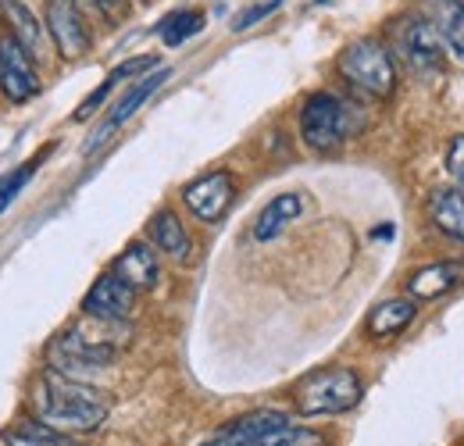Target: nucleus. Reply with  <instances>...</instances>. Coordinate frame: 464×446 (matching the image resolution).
<instances>
[{"label":"nucleus","instance_id":"nucleus-18","mask_svg":"<svg viewBox=\"0 0 464 446\" xmlns=\"http://www.w3.org/2000/svg\"><path fill=\"white\" fill-rule=\"evenodd\" d=\"M429 215L440 232L464 243V193L461 189H436L429 200Z\"/></svg>","mask_w":464,"mask_h":446},{"label":"nucleus","instance_id":"nucleus-22","mask_svg":"<svg viewBox=\"0 0 464 446\" xmlns=\"http://www.w3.org/2000/svg\"><path fill=\"white\" fill-rule=\"evenodd\" d=\"M4 443L7 446H68L61 432L47 429V425H40V422H22L14 432L4 436Z\"/></svg>","mask_w":464,"mask_h":446},{"label":"nucleus","instance_id":"nucleus-25","mask_svg":"<svg viewBox=\"0 0 464 446\" xmlns=\"http://www.w3.org/2000/svg\"><path fill=\"white\" fill-rule=\"evenodd\" d=\"M279 4H283V0H261V4H250V7H243V11L232 18V33H243V29L257 25L261 18H268L272 11H279Z\"/></svg>","mask_w":464,"mask_h":446},{"label":"nucleus","instance_id":"nucleus-7","mask_svg":"<svg viewBox=\"0 0 464 446\" xmlns=\"http://www.w3.org/2000/svg\"><path fill=\"white\" fill-rule=\"evenodd\" d=\"M54 47L61 51V57L75 61L90 51V33L82 22V11L75 0H47V18H44Z\"/></svg>","mask_w":464,"mask_h":446},{"label":"nucleus","instance_id":"nucleus-8","mask_svg":"<svg viewBox=\"0 0 464 446\" xmlns=\"http://www.w3.org/2000/svg\"><path fill=\"white\" fill-rule=\"evenodd\" d=\"M232 197H236V182H232L229 171H211V175H204L182 189V204L200 222H218L229 211Z\"/></svg>","mask_w":464,"mask_h":446},{"label":"nucleus","instance_id":"nucleus-27","mask_svg":"<svg viewBox=\"0 0 464 446\" xmlns=\"http://www.w3.org/2000/svg\"><path fill=\"white\" fill-rule=\"evenodd\" d=\"M79 7H93V11H104V0H75Z\"/></svg>","mask_w":464,"mask_h":446},{"label":"nucleus","instance_id":"nucleus-15","mask_svg":"<svg viewBox=\"0 0 464 446\" xmlns=\"http://www.w3.org/2000/svg\"><path fill=\"white\" fill-rule=\"evenodd\" d=\"M300 215H304V197H300V193H279L276 200H268V204L261 208V215H257V222H254V239H257V243L276 239V236L290 222H296Z\"/></svg>","mask_w":464,"mask_h":446},{"label":"nucleus","instance_id":"nucleus-23","mask_svg":"<svg viewBox=\"0 0 464 446\" xmlns=\"http://www.w3.org/2000/svg\"><path fill=\"white\" fill-rule=\"evenodd\" d=\"M40 165V158H33V161H25V165H18L14 171H7L4 179H0V215L7 211V204L25 189V182L33 179V171Z\"/></svg>","mask_w":464,"mask_h":446},{"label":"nucleus","instance_id":"nucleus-24","mask_svg":"<svg viewBox=\"0 0 464 446\" xmlns=\"http://www.w3.org/2000/svg\"><path fill=\"white\" fill-rule=\"evenodd\" d=\"M257 446H322V440H318V432H311V429H293V422H290V425L268 432Z\"/></svg>","mask_w":464,"mask_h":446},{"label":"nucleus","instance_id":"nucleus-21","mask_svg":"<svg viewBox=\"0 0 464 446\" xmlns=\"http://www.w3.org/2000/svg\"><path fill=\"white\" fill-rule=\"evenodd\" d=\"M200 29H204V15H200V11H175V15H169V18L158 25V33H161V40H165L169 47L186 44V40L197 36Z\"/></svg>","mask_w":464,"mask_h":446},{"label":"nucleus","instance_id":"nucleus-11","mask_svg":"<svg viewBox=\"0 0 464 446\" xmlns=\"http://www.w3.org/2000/svg\"><path fill=\"white\" fill-rule=\"evenodd\" d=\"M132 304H136V289L125 286L115 272H108V276H101V279L93 282L90 293L82 296V315L125 322V318L132 315Z\"/></svg>","mask_w":464,"mask_h":446},{"label":"nucleus","instance_id":"nucleus-1","mask_svg":"<svg viewBox=\"0 0 464 446\" xmlns=\"http://www.w3.org/2000/svg\"><path fill=\"white\" fill-rule=\"evenodd\" d=\"M33 418L61 436L93 432L108 418V396L93 390L90 383L68 379L54 368H47L33 386Z\"/></svg>","mask_w":464,"mask_h":446},{"label":"nucleus","instance_id":"nucleus-12","mask_svg":"<svg viewBox=\"0 0 464 446\" xmlns=\"http://www.w3.org/2000/svg\"><path fill=\"white\" fill-rule=\"evenodd\" d=\"M4 15H7V25H11V36L25 47V54L33 57L36 64H47L51 61V44H54L47 25L22 0H4Z\"/></svg>","mask_w":464,"mask_h":446},{"label":"nucleus","instance_id":"nucleus-28","mask_svg":"<svg viewBox=\"0 0 464 446\" xmlns=\"http://www.w3.org/2000/svg\"><path fill=\"white\" fill-rule=\"evenodd\" d=\"M115 4L118 0H104V11H115Z\"/></svg>","mask_w":464,"mask_h":446},{"label":"nucleus","instance_id":"nucleus-4","mask_svg":"<svg viewBox=\"0 0 464 446\" xmlns=\"http://www.w3.org/2000/svg\"><path fill=\"white\" fill-rule=\"evenodd\" d=\"M361 400V379L350 368H325L314 372L300 383L296 390V407L307 418H329V414H343L350 407H357Z\"/></svg>","mask_w":464,"mask_h":446},{"label":"nucleus","instance_id":"nucleus-14","mask_svg":"<svg viewBox=\"0 0 464 446\" xmlns=\"http://www.w3.org/2000/svg\"><path fill=\"white\" fill-rule=\"evenodd\" d=\"M461 279H464L461 265H454V261H436V265L418 268V272L407 279V293H411L414 300H436V296L450 293Z\"/></svg>","mask_w":464,"mask_h":446},{"label":"nucleus","instance_id":"nucleus-29","mask_svg":"<svg viewBox=\"0 0 464 446\" xmlns=\"http://www.w3.org/2000/svg\"><path fill=\"white\" fill-rule=\"evenodd\" d=\"M314 4H325V0H314Z\"/></svg>","mask_w":464,"mask_h":446},{"label":"nucleus","instance_id":"nucleus-9","mask_svg":"<svg viewBox=\"0 0 464 446\" xmlns=\"http://www.w3.org/2000/svg\"><path fill=\"white\" fill-rule=\"evenodd\" d=\"M169 75H172V68H154V72H150V75H143L136 86H129V93L118 101L115 108H111L108 121H104V125H101V129L90 136L86 154H90V150H97V147H101V143H104L111 132H118V129H121V125H125L132 114L140 112V108H143V104H147V101L158 93V86H165V82H169Z\"/></svg>","mask_w":464,"mask_h":446},{"label":"nucleus","instance_id":"nucleus-2","mask_svg":"<svg viewBox=\"0 0 464 446\" xmlns=\"http://www.w3.org/2000/svg\"><path fill=\"white\" fill-rule=\"evenodd\" d=\"M129 333L121 329V322L111 318H93V315H82L68 333L51 343V368L68 375V379H79V383H90L97 372H104L125 346Z\"/></svg>","mask_w":464,"mask_h":446},{"label":"nucleus","instance_id":"nucleus-17","mask_svg":"<svg viewBox=\"0 0 464 446\" xmlns=\"http://www.w3.org/2000/svg\"><path fill=\"white\" fill-rule=\"evenodd\" d=\"M411 318H414V300H386L368 315L364 329L375 343H382V339H393V335L404 333L411 325Z\"/></svg>","mask_w":464,"mask_h":446},{"label":"nucleus","instance_id":"nucleus-6","mask_svg":"<svg viewBox=\"0 0 464 446\" xmlns=\"http://www.w3.org/2000/svg\"><path fill=\"white\" fill-rule=\"evenodd\" d=\"M0 93L11 104H25L40 93V75H36V61L25 54V47L4 33L0 36Z\"/></svg>","mask_w":464,"mask_h":446},{"label":"nucleus","instance_id":"nucleus-26","mask_svg":"<svg viewBox=\"0 0 464 446\" xmlns=\"http://www.w3.org/2000/svg\"><path fill=\"white\" fill-rule=\"evenodd\" d=\"M447 168L458 182V189L464 193V136H454L450 140V150H447Z\"/></svg>","mask_w":464,"mask_h":446},{"label":"nucleus","instance_id":"nucleus-5","mask_svg":"<svg viewBox=\"0 0 464 446\" xmlns=\"http://www.w3.org/2000/svg\"><path fill=\"white\" fill-rule=\"evenodd\" d=\"M357 129L353 112H350L347 101L333 97V93H311L304 112H300V132H304V143L314 147V150H333L347 140L350 132Z\"/></svg>","mask_w":464,"mask_h":446},{"label":"nucleus","instance_id":"nucleus-10","mask_svg":"<svg viewBox=\"0 0 464 446\" xmlns=\"http://www.w3.org/2000/svg\"><path fill=\"white\" fill-rule=\"evenodd\" d=\"M290 425V414L286 411H272V407H261V411H250L243 418H236L229 425H222L204 446H257L268 432Z\"/></svg>","mask_w":464,"mask_h":446},{"label":"nucleus","instance_id":"nucleus-20","mask_svg":"<svg viewBox=\"0 0 464 446\" xmlns=\"http://www.w3.org/2000/svg\"><path fill=\"white\" fill-rule=\"evenodd\" d=\"M436 25H440V33H443L447 51L464 64V4H458V0H443Z\"/></svg>","mask_w":464,"mask_h":446},{"label":"nucleus","instance_id":"nucleus-13","mask_svg":"<svg viewBox=\"0 0 464 446\" xmlns=\"http://www.w3.org/2000/svg\"><path fill=\"white\" fill-rule=\"evenodd\" d=\"M111 272H115L125 286H132V289H154L161 268H158V254H154L147 243L136 239V243H129V247L115 257Z\"/></svg>","mask_w":464,"mask_h":446},{"label":"nucleus","instance_id":"nucleus-3","mask_svg":"<svg viewBox=\"0 0 464 446\" xmlns=\"http://www.w3.org/2000/svg\"><path fill=\"white\" fill-rule=\"evenodd\" d=\"M340 75L347 79L350 86H357L361 93L368 97H390L393 86H397V64L393 54L386 51V44L364 36V40H353L343 47L340 54Z\"/></svg>","mask_w":464,"mask_h":446},{"label":"nucleus","instance_id":"nucleus-19","mask_svg":"<svg viewBox=\"0 0 464 446\" xmlns=\"http://www.w3.org/2000/svg\"><path fill=\"white\" fill-rule=\"evenodd\" d=\"M407 51L411 57L418 61V64H436L440 57L447 54V44H443V33H440V25L436 22H414L411 29H407Z\"/></svg>","mask_w":464,"mask_h":446},{"label":"nucleus","instance_id":"nucleus-16","mask_svg":"<svg viewBox=\"0 0 464 446\" xmlns=\"http://www.w3.org/2000/svg\"><path fill=\"white\" fill-rule=\"evenodd\" d=\"M147 236H150V243L165 254V257H175V261H182V257H189V232L182 228L179 222V215L175 211H158L150 225H147Z\"/></svg>","mask_w":464,"mask_h":446}]
</instances>
